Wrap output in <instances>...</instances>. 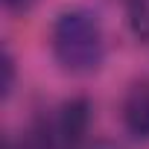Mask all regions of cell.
I'll use <instances>...</instances> for the list:
<instances>
[{"instance_id":"6","label":"cell","mask_w":149,"mask_h":149,"mask_svg":"<svg viewBox=\"0 0 149 149\" xmlns=\"http://www.w3.org/2000/svg\"><path fill=\"white\" fill-rule=\"evenodd\" d=\"M35 6V0H3V9L9 12V15H24V12H29Z\"/></svg>"},{"instance_id":"1","label":"cell","mask_w":149,"mask_h":149,"mask_svg":"<svg viewBox=\"0 0 149 149\" xmlns=\"http://www.w3.org/2000/svg\"><path fill=\"white\" fill-rule=\"evenodd\" d=\"M50 53L70 76H91L105 64V29L97 12L70 6L50 26Z\"/></svg>"},{"instance_id":"2","label":"cell","mask_w":149,"mask_h":149,"mask_svg":"<svg viewBox=\"0 0 149 149\" xmlns=\"http://www.w3.org/2000/svg\"><path fill=\"white\" fill-rule=\"evenodd\" d=\"M91 129V102L73 97L53 111L35 117L29 126L6 137L3 149H85Z\"/></svg>"},{"instance_id":"5","label":"cell","mask_w":149,"mask_h":149,"mask_svg":"<svg viewBox=\"0 0 149 149\" xmlns=\"http://www.w3.org/2000/svg\"><path fill=\"white\" fill-rule=\"evenodd\" d=\"M0 70H3V82H0V97H3V102L12 97L15 91V76H18V70H15V56L12 50L3 44V56H0Z\"/></svg>"},{"instance_id":"4","label":"cell","mask_w":149,"mask_h":149,"mask_svg":"<svg viewBox=\"0 0 149 149\" xmlns=\"http://www.w3.org/2000/svg\"><path fill=\"white\" fill-rule=\"evenodd\" d=\"M126 21H129V29L140 41H149V0H129Z\"/></svg>"},{"instance_id":"7","label":"cell","mask_w":149,"mask_h":149,"mask_svg":"<svg viewBox=\"0 0 149 149\" xmlns=\"http://www.w3.org/2000/svg\"><path fill=\"white\" fill-rule=\"evenodd\" d=\"M85 149H120L117 143H111V140H88L85 143Z\"/></svg>"},{"instance_id":"3","label":"cell","mask_w":149,"mask_h":149,"mask_svg":"<svg viewBox=\"0 0 149 149\" xmlns=\"http://www.w3.org/2000/svg\"><path fill=\"white\" fill-rule=\"evenodd\" d=\"M120 117H123V129L134 140L149 143V79H140L126 91Z\"/></svg>"}]
</instances>
